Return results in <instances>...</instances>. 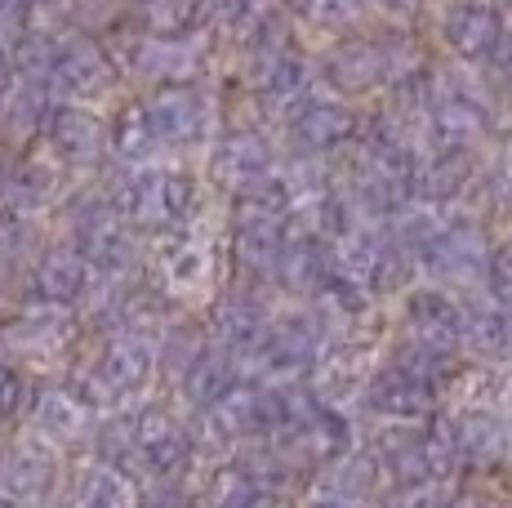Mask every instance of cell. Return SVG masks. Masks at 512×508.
Masks as SVG:
<instances>
[{
  "label": "cell",
  "instance_id": "obj_1",
  "mask_svg": "<svg viewBox=\"0 0 512 508\" xmlns=\"http://www.w3.org/2000/svg\"><path fill=\"white\" fill-rule=\"evenodd\" d=\"M321 81L334 99H357L392 81V63L379 41H339L321 58Z\"/></svg>",
  "mask_w": 512,
  "mask_h": 508
},
{
  "label": "cell",
  "instance_id": "obj_2",
  "mask_svg": "<svg viewBox=\"0 0 512 508\" xmlns=\"http://www.w3.org/2000/svg\"><path fill=\"white\" fill-rule=\"evenodd\" d=\"M504 36V14L490 0H450L441 9V41L455 58H486Z\"/></svg>",
  "mask_w": 512,
  "mask_h": 508
},
{
  "label": "cell",
  "instance_id": "obj_3",
  "mask_svg": "<svg viewBox=\"0 0 512 508\" xmlns=\"http://www.w3.org/2000/svg\"><path fill=\"white\" fill-rule=\"evenodd\" d=\"M147 125H152L156 143H170V148H187V143L201 139L205 130V99L192 85H165L161 94H152V103L143 107Z\"/></svg>",
  "mask_w": 512,
  "mask_h": 508
},
{
  "label": "cell",
  "instance_id": "obj_4",
  "mask_svg": "<svg viewBox=\"0 0 512 508\" xmlns=\"http://www.w3.org/2000/svg\"><path fill=\"white\" fill-rule=\"evenodd\" d=\"M352 134V112L334 99L330 90H317V94H299L294 99V112H290V139L294 148H308V152H321V148H334Z\"/></svg>",
  "mask_w": 512,
  "mask_h": 508
},
{
  "label": "cell",
  "instance_id": "obj_5",
  "mask_svg": "<svg viewBox=\"0 0 512 508\" xmlns=\"http://www.w3.org/2000/svg\"><path fill=\"white\" fill-rule=\"evenodd\" d=\"M245 81L259 99L268 103H294L299 94H308V63L299 50H281V54H245Z\"/></svg>",
  "mask_w": 512,
  "mask_h": 508
},
{
  "label": "cell",
  "instance_id": "obj_6",
  "mask_svg": "<svg viewBox=\"0 0 512 508\" xmlns=\"http://www.w3.org/2000/svg\"><path fill=\"white\" fill-rule=\"evenodd\" d=\"M54 76H58V85H67V90H76V94H90V90L98 94L107 85V63L90 45H72V50H63V58L54 63Z\"/></svg>",
  "mask_w": 512,
  "mask_h": 508
},
{
  "label": "cell",
  "instance_id": "obj_7",
  "mask_svg": "<svg viewBox=\"0 0 512 508\" xmlns=\"http://www.w3.org/2000/svg\"><path fill=\"white\" fill-rule=\"evenodd\" d=\"M219 165L236 179H254V174H263V165H268V143H263V134L254 130H236L223 139L219 148Z\"/></svg>",
  "mask_w": 512,
  "mask_h": 508
},
{
  "label": "cell",
  "instance_id": "obj_8",
  "mask_svg": "<svg viewBox=\"0 0 512 508\" xmlns=\"http://www.w3.org/2000/svg\"><path fill=\"white\" fill-rule=\"evenodd\" d=\"M263 14H268V9H263V0H214V18H210V23H219L228 41H250V32L259 27Z\"/></svg>",
  "mask_w": 512,
  "mask_h": 508
},
{
  "label": "cell",
  "instance_id": "obj_9",
  "mask_svg": "<svg viewBox=\"0 0 512 508\" xmlns=\"http://www.w3.org/2000/svg\"><path fill=\"white\" fill-rule=\"evenodd\" d=\"M468 174H472L468 152H441V156H432L428 174H423V188L455 192V188H464V183H468Z\"/></svg>",
  "mask_w": 512,
  "mask_h": 508
},
{
  "label": "cell",
  "instance_id": "obj_10",
  "mask_svg": "<svg viewBox=\"0 0 512 508\" xmlns=\"http://www.w3.org/2000/svg\"><path fill=\"white\" fill-rule=\"evenodd\" d=\"M366 5L370 0H308V14L326 27H357L366 18Z\"/></svg>",
  "mask_w": 512,
  "mask_h": 508
},
{
  "label": "cell",
  "instance_id": "obj_11",
  "mask_svg": "<svg viewBox=\"0 0 512 508\" xmlns=\"http://www.w3.org/2000/svg\"><path fill=\"white\" fill-rule=\"evenodd\" d=\"M486 63H490V72H495L499 81L512 85V27H504V36H499L495 50L486 54Z\"/></svg>",
  "mask_w": 512,
  "mask_h": 508
},
{
  "label": "cell",
  "instance_id": "obj_12",
  "mask_svg": "<svg viewBox=\"0 0 512 508\" xmlns=\"http://www.w3.org/2000/svg\"><path fill=\"white\" fill-rule=\"evenodd\" d=\"M388 14H397V18H415L419 9H423V0H379Z\"/></svg>",
  "mask_w": 512,
  "mask_h": 508
},
{
  "label": "cell",
  "instance_id": "obj_13",
  "mask_svg": "<svg viewBox=\"0 0 512 508\" xmlns=\"http://www.w3.org/2000/svg\"><path fill=\"white\" fill-rule=\"evenodd\" d=\"M285 5H294V9H308V0H285Z\"/></svg>",
  "mask_w": 512,
  "mask_h": 508
}]
</instances>
